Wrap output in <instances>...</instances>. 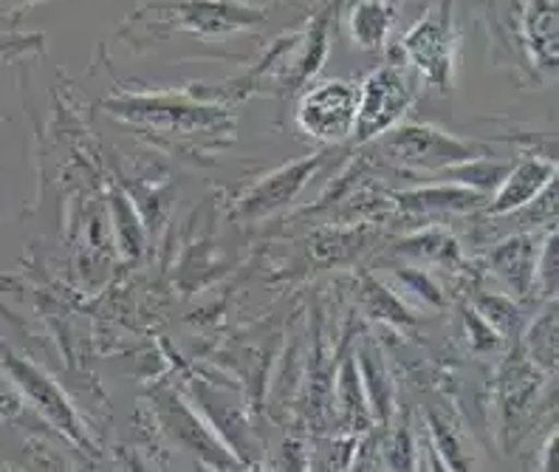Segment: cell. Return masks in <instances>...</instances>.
Returning <instances> with one entry per match:
<instances>
[{
  "instance_id": "3957f363",
  "label": "cell",
  "mask_w": 559,
  "mask_h": 472,
  "mask_svg": "<svg viewBox=\"0 0 559 472\" xmlns=\"http://www.w3.org/2000/svg\"><path fill=\"white\" fill-rule=\"evenodd\" d=\"M390 156L416 170H443L450 165H461L475 158L472 144L452 139L432 128H402L388 137Z\"/></svg>"
},
{
  "instance_id": "30bf717a",
  "label": "cell",
  "mask_w": 559,
  "mask_h": 472,
  "mask_svg": "<svg viewBox=\"0 0 559 472\" xmlns=\"http://www.w3.org/2000/svg\"><path fill=\"white\" fill-rule=\"evenodd\" d=\"M393 17H396V9L390 0H359L348 14L350 37L361 48H382Z\"/></svg>"
},
{
  "instance_id": "5b68a950",
  "label": "cell",
  "mask_w": 559,
  "mask_h": 472,
  "mask_svg": "<svg viewBox=\"0 0 559 472\" xmlns=\"http://www.w3.org/2000/svg\"><path fill=\"white\" fill-rule=\"evenodd\" d=\"M119 117L130 122L151 125L156 130H201L221 122L224 114L218 108H204L195 103H176V99H153V96H133L110 105Z\"/></svg>"
},
{
  "instance_id": "6da1fadb",
  "label": "cell",
  "mask_w": 559,
  "mask_h": 472,
  "mask_svg": "<svg viewBox=\"0 0 559 472\" xmlns=\"http://www.w3.org/2000/svg\"><path fill=\"white\" fill-rule=\"evenodd\" d=\"M356 110H359V83L328 80L302 96L297 122L308 137L325 144H340L354 133Z\"/></svg>"
},
{
  "instance_id": "52a82bcc",
  "label": "cell",
  "mask_w": 559,
  "mask_h": 472,
  "mask_svg": "<svg viewBox=\"0 0 559 472\" xmlns=\"http://www.w3.org/2000/svg\"><path fill=\"white\" fill-rule=\"evenodd\" d=\"M178 17H181V26L195 32V35L221 40L233 32L260 23L263 12L235 3V0H185L178 7Z\"/></svg>"
},
{
  "instance_id": "8992f818",
  "label": "cell",
  "mask_w": 559,
  "mask_h": 472,
  "mask_svg": "<svg viewBox=\"0 0 559 472\" xmlns=\"http://www.w3.org/2000/svg\"><path fill=\"white\" fill-rule=\"evenodd\" d=\"M409 60L427 80L447 88L452 76V28L447 21V7L441 14L424 17L404 40Z\"/></svg>"
},
{
  "instance_id": "7a4b0ae2",
  "label": "cell",
  "mask_w": 559,
  "mask_h": 472,
  "mask_svg": "<svg viewBox=\"0 0 559 472\" xmlns=\"http://www.w3.org/2000/svg\"><path fill=\"white\" fill-rule=\"evenodd\" d=\"M413 103V88L407 76L393 66H382L359 85V110H356L354 133L359 142L376 139L379 133H388L404 110Z\"/></svg>"
},
{
  "instance_id": "7c38bea8",
  "label": "cell",
  "mask_w": 559,
  "mask_h": 472,
  "mask_svg": "<svg viewBox=\"0 0 559 472\" xmlns=\"http://www.w3.org/2000/svg\"><path fill=\"white\" fill-rule=\"evenodd\" d=\"M23 43H0V55H9V51H17Z\"/></svg>"
},
{
  "instance_id": "277c9868",
  "label": "cell",
  "mask_w": 559,
  "mask_h": 472,
  "mask_svg": "<svg viewBox=\"0 0 559 472\" xmlns=\"http://www.w3.org/2000/svg\"><path fill=\"white\" fill-rule=\"evenodd\" d=\"M3 365H7L12 382L23 390V397L35 404L37 411H40L51 425H57L66 436L76 438V441L85 445V436H82L80 430L74 408L69 404L66 393H62L40 368H35L32 363L21 359V356H14L12 351H3Z\"/></svg>"
},
{
  "instance_id": "9c48e42d",
  "label": "cell",
  "mask_w": 559,
  "mask_h": 472,
  "mask_svg": "<svg viewBox=\"0 0 559 472\" xmlns=\"http://www.w3.org/2000/svg\"><path fill=\"white\" fill-rule=\"evenodd\" d=\"M551 178L554 167L548 165V162H543V158H525L518 170L509 173V178H506L503 187H500L498 196H495V201H491L489 213L506 215L512 213V210H518V206L528 204Z\"/></svg>"
},
{
  "instance_id": "8fae6325",
  "label": "cell",
  "mask_w": 559,
  "mask_h": 472,
  "mask_svg": "<svg viewBox=\"0 0 559 472\" xmlns=\"http://www.w3.org/2000/svg\"><path fill=\"white\" fill-rule=\"evenodd\" d=\"M534 255H532V244L523 238L512 240V244H506L503 249H498L495 255V267L498 272L503 274V281L509 283L518 292H528L532 288V274H534Z\"/></svg>"
},
{
  "instance_id": "ba28073f",
  "label": "cell",
  "mask_w": 559,
  "mask_h": 472,
  "mask_svg": "<svg viewBox=\"0 0 559 472\" xmlns=\"http://www.w3.org/2000/svg\"><path fill=\"white\" fill-rule=\"evenodd\" d=\"M317 162H320L317 156L302 158L297 165H288L286 170L274 173V176L266 178L258 190L249 192V199L243 201V210H240V213H243L246 219H252V215H269L272 210H277V206H283L286 201H292L294 192H300V187L306 185L308 176L314 173Z\"/></svg>"
}]
</instances>
